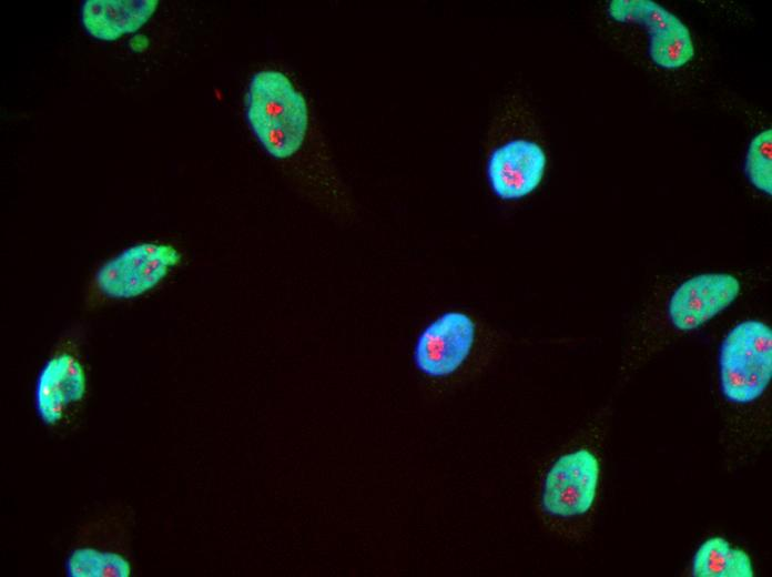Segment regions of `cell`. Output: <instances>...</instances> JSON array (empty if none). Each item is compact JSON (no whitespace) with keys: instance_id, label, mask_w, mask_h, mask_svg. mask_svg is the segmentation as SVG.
Instances as JSON below:
<instances>
[{"instance_id":"cell-14","label":"cell","mask_w":772,"mask_h":577,"mask_svg":"<svg viewBox=\"0 0 772 577\" xmlns=\"http://www.w3.org/2000/svg\"><path fill=\"white\" fill-rule=\"evenodd\" d=\"M149 45L148 38L143 34L135 36L130 41V47L133 50L142 51Z\"/></svg>"},{"instance_id":"cell-6","label":"cell","mask_w":772,"mask_h":577,"mask_svg":"<svg viewBox=\"0 0 772 577\" xmlns=\"http://www.w3.org/2000/svg\"><path fill=\"white\" fill-rule=\"evenodd\" d=\"M772 379V330L763 321L737 323L719 350V384L724 401L748 411L766 393Z\"/></svg>"},{"instance_id":"cell-12","label":"cell","mask_w":772,"mask_h":577,"mask_svg":"<svg viewBox=\"0 0 772 577\" xmlns=\"http://www.w3.org/2000/svg\"><path fill=\"white\" fill-rule=\"evenodd\" d=\"M690 571L695 577H753L755 573L750 555L721 536L699 545Z\"/></svg>"},{"instance_id":"cell-9","label":"cell","mask_w":772,"mask_h":577,"mask_svg":"<svg viewBox=\"0 0 772 577\" xmlns=\"http://www.w3.org/2000/svg\"><path fill=\"white\" fill-rule=\"evenodd\" d=\"M477 325L466 313L449 311L431 321L419 334L413 360L430 378H447L468 361L475 347Z\"/></svg>"},{"instance_id":"cell-13","label":"cell","mask_w":772,"mask_h":577,"mask_svg":"<svg viewBox=\"0 0 772 577\" xmlns=\"http://www.w3.org/2000/svg\"><path fill=\"white\" fill-rule=\"evenodd\" d=\"M744 170L749 182L760 192L772 194V130L765 129L751 141Z\"/></svg>"},{"instance_id":"cell-1","label":"cell","mask_w":772,"mask_h":577,"mask_svg":"<svg viewBox=\"0 0 772 577\" xmlns=\"http://www.w3.org/2000/svg\"><path fill=\"white\" fill-rule=\"evenodd\" d=\"M556 455L542 473L538 513L553 534L580 540L590 528L601 482V458L593 431H586Z\"/></svg>"},{"instance_id":"cell-7","label":"cell","mask_w":772,"mask_h":577,"mask_svg":"<svg viewBox=\"0 0 772 577\" xmlns=\"http://www.w3.org/2000/svg\"><path fill=\"white\" fill-rule=\"evenodd\" d=\"M743 291L731 272H702L679 282L666 300L663 327L671 337L691 333L729 308Z\"/></svg>"},{"instance_id":"cell-8","label":"cell","mask_w":772,"mask_h":577,"mask_svg":"<svg viewBox=\"0 0 772 577\" xmlns=\"http://www.w3.org/2000/svg\"><path fill=\"white\" fill-rule=\"evenodd\" d=\"M608 16L618 23L634 24L649 37V57L661 69L688 65L695 47L688 26L674 13L652 0H612Z\"/></svg>"},{"instance_id":"cell-4","label":"cell","mask_w":772,"mask_h":577,"mask_svg":"<svg viewBox=\"0 0 772 577\" xmlns=\"http://www.w3.org/2000/svg\"><path fill=\"white\" fill-rule=\"evenodd\" d=\"M248 124L268 154L293 156L303 145L308 128V109L303 94L283 72L255 73L246 94Z\"/></svg>"},{"instance_id":"cell-2","label":"cell","mask_w":772,"mask_h":577,"mask_svg":"<svg viewBox=\"0 0 772 577\" xmlns=\"http://www.w3.org/2000/svg\"><path fill=\"white\" fill-rule=\"evenodd\" d=\"M89 397L85 334L80 325H73L58 337L39 370L34 408L49 432L67 436L82 423Z\"/></svg>"},{"instance_id":"cell-5","label":"cell","mask_w":772,"mask_h":577,"mask_svg":"<svg viewBox=\"0 0 772 577\" xmlns=\"http://www.w3.org/2000/svg\"><path fill=\"white\" fill-rule=\"evenodd\" d=\"M172 244L140 242L105 260L92 274L85 293L90 308L131 302L161 287L182 263Z\"/></svg>"},{"instance_id":"cell-10","label":"cell","mask_w":772,"mask_h":577,"mask_svg":"<svg viewBox=\"0 0 772 577\" xmlns=\"http://www.w3.org/2000/svg\"><path fill=\"white\" fill-rule=\"evenodd\" d=\"M547 154L536 141L518 138L504 142L490 153L486 173L491 191L512 201L532 193L541 183Z\"/></svg>"},{"instance_id":"cell-11","label":"cell","mask_w":772,"mask_h":577,"mask_svg":"<svg viewBox=\"0 0 772 577\" xmlns=\"http://www.w3.org/2000/svg\"><path fill=\"white\" fill-rule=\"evenodd\" d=\"M158 6V0H88L82 6L81 20L93 38L115 41L143 27Z\"/></svg>"},{"instance_id":"cell-3","label":"cell","mask_w":772,"mask_h":577,"mask_svg":"<svg viewBox=\"0 0 772 577\" xmlns=\"http://www.w3.org/2000/svg\"><path fill=\"white\" fill-rule=\"evenodd\" d=\"M136 515L118 500L91 513L74 533L64 559L69 577H130L134 573Z\"/></svg>"}]
</instances>
